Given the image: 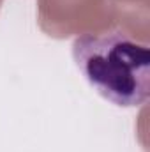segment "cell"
<instances>
[{
  "label": "cell",
  "instance_id": "1",
  "mask_svg": "<svg viewBox=\"0 0 150 152\" xmlns=\"http://www.w3.org/2000/svg\"><path fill=\"white\" fill-rule=\"evenodd\" d=\"M81 76L106 101L134 108L150 96V48L122 30L83 34L73 42Z\"/></svg>",
  "mask_w": 150,
  "mask_h": 152
}]
</instances>
